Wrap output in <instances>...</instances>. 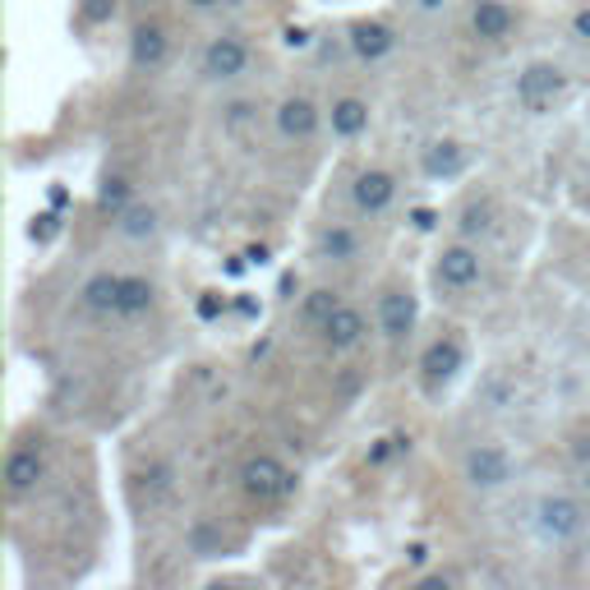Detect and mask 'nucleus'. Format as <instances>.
I'll list each match as a JSON object with an SVG mask.
<instances>
[{
  "label": "nucleus",
  "mask_w": 590,
  "mask_h": 590,
  "mask_svg": "<svg viewBox=\"0 0 590 590\" xmlns=\"http://www.w3.org/2000/svg\"><path fill=\"white\" fill-rule=\"evenodd\" d=\"M536 536L540 544L549 549H573L581 544L586 536V526H590V513H586V503L577 494H567V489H549V494L536 499Z\"/></svg>",
  "instance_id": "1"
},
{
  "label": "nucleus",
  "mask_w": 590,
  "mask_h": 590,
  "mask_svg": "<svg viewBox=\"0 0 590 590\" xmlns=\"http://www.w3.org/2000/svg\"><path fill=\"white\" fill-rule=\"evenodd\" d=\"M567 97H573V74L558 61H530L513 84V102L526 115H554L567 107Z\"/></svg>",
  "instance_id": "2"
},
{
  "label": "nucleus",
  "mask_w": 590,
  "mask_h": 590,
  "mask_svg": "<svg viewBox=\"0 0 590 590\" xmlns=\"http://www.w3.org/2000/svg\"><path fill=\"white\" fill-rule=\"evenodd\" d=\"M521 476V462L513 457V447L503 443H470L466 457H462V480L466 489H476V494H499Z\"/></svg>",
  "instance_id": "3"
},
{
  "label": "nucleus",
  "mask_w": 590,
  "mask_h": 590,
  "mask_svg": "<svg viewBox=\"0 0 590 590\" xmlns=\"http://www.w3.org/2000/svg\"><path fill=\"white\" fill-rule=\"evenodd\" d=\"M434 282L452 295H466L484 282V254L476 241H447L439 254H434Z\"/></svg>",
  "instance_id": "4"
},
{
  "label": "nucleus",
  "mask_w": 590,
  "mask_h": 590,
  "mask_svg": "<svg viewBox=\"0 0 590 590\" xmlns=\"http://www.w3.org/2000/svg\"><path fill=\"white\" fill-rule=\"evenodd\" d=\"M235 480H241V494L249 503H282V499L295 494V476L272 457V452H254V457H245Z\"/></svg>",
  "instance_id": "5"
},
{
  "label": "nucleus",
  "mask_w": 590,
  "mask_h": 590,
  "mask_svg": "<svg viewBox=\"0 0 590 590\" xmlns=\"http://www.w3.org/2000/svg\"><path fill=\"white\" fill-rule=\"evenodd\" d=\"M47 476H51V447H47L42 439L10 447L5 470H0V480H5V499H14V503H19V499L37 494Z\"/></svg>",
  "instance_id": "6"
},
{
  "label": "nucleus",
  "mask_w": 590,
  "mask_h": 590,
  "mask_svg": "<svg viewBox=\"0 0 590 590\" xmlns=\"http://www.w3.org/2000/svg\"><path fill=\"white\" fill-rule=\"evenodd\" d=\"M254 65V51L245 37L235 33H218L212 42L199 51V78L204 84H241Z\"/></svg>",
  "instance_id": "7"
},
{
  "label": "nucleus",
  "mask_w": 590,
  "mask_h": 590,
  "mask_svg": "<svg viewBox=\"0 0 590 590\" xmlns=\"http://www.w3.org/2000/svg\"><path fill=\"white\" fill-rule=\"evenodd\" d=\"M462 369H466V346H462V337H452V332H443V337H434L420 351V388L429 397H439Z\"/></svg>",
  "instance_id": "8"
},
{
  "label": "nucleus",
  "mask_w": 590,
  "mask_h": 590,
  "mask_svg": "<svg viewBox=\"0 0 590 590\" xmlns=\"http://www.w3.org/2000/svg\"><path fill=\"white\" fill-rule=\"evenodd\" d=\"M416 319H420L416 291L402 286V282L383 286V295H379V332H383V342L388 346H406L410 332H416Z\"/></svg>",
  "instance_id": "9"
},
{
  "label": "nucleus",
  "mask_w": 590,
  "mask_h": 590,
  "mask_svg": "<svg viewBox=\"0 0 590 590\" xmlns=\"http://www.w3.org/2000/svg\"><path fill=\"white\" fill-rule=\"evenodd\" d=\"M397 204V175L383 167H360L351 175V208L360 218H383V212Z\"/></svg>",
  "instance_id": "10"
},
{
  "label": "nucleus",
  "mask_w": 590,
  "mask_h": 590,
  "mask_svg": "<svg viewBox=\"0 0 590 590\" xmlns=\"http://www.w3.org/2000/svg\"><path fill=\"white\" fill-rule=\"evenodd\" d=\"M323 125H328V121H323V111L314 107L305 93L282 97L278 111H272V130H278V139H282V144H309Z\"/></svg>",
  "instance_id": "11"
},
{
  "label": "nucleus",
  "mask_w": 590,
  "mask_h": 590,
  "mask_svg": "<svg viewBox=\"0 0 590 590\" xmlns=\"http://www.w3.org/2000/svg\"><path fill=\"white\" fill-rule=\"evenodd\" d=\"M319 337L328 346V356H351V351H360L369 342V319H365V309L356 305H337L332 309V319L319 328Z\"/></svg>",
  "instance_id": "12"
},
{
  "label": "nucleus",
  "mask_w": 590,
  "mask_h": 590,
  "mask_svg": "<svg viewBox=\"0 0 590 590\" xmlns=\"http://www.w3.org/2000/svg\"><path fill=\"white\" fill-rule=\"evenodd\" d=\"M360 254H365V241L351 222H328L314 235V259L323 268H351V263H360Z\"/></svg>",
  "instance_id": "13"
},
{
  "label": "nucleus",
  "mask_w": 590,
  "mask_h": 590,
  "mask_svg": "<svg viewBox=\"0 0 590 590\" xmlns=\"http://www.w3.org/2000/svg\"><path fill=\"white\" fill-rule=\"evenodd\" d=\"M323 121H328V134H332V139L356 144V139H365V134H369V125H373V111H369L365 97H356V93H342V97H332V102L323 107Z\"/></svg>",
  "instance_id": "14"
},
{
  "label": "nucleus",
  "mask_w": 590,
  "mask_h": 590,
  "mask_svg": "<svg viewBox=\"0 0 590 590\" xmlns=\"http://www.w3.org/2000/svg\"><path fill=\"white\" fill-rule=\"evenodd\" d=\"M171 61V33L162 24H139L130 33V70L134 74H157Z\"/></svg>",
  "instance_id": "15"
},
{
  "label": "nucleus",
  "mask_w": 590,
  "mask_h": 590,
  "mask_svg": "<svg viewBox=\"0 0 590 590\" xmlns=\"http://www.w3.org/2000/svg\"><path fill=\"white\" fill-rule=\"evenodd\" d=\"M346 42H351V51H356V61L379 65L397 51V33H392V24H383V19H356Z\"/></svg>",
  "instance_id": "16"
},
{
  "label": "nucleus",
  "mask_w": 590,
  "mask_h": 590,
  "mask_svg": "<svg viewBox=\"0 0 590 590\" xmlns=\"http://www.w3.org/2000/svg\"><path fill=\"white\" fill-rule=\"evenodd\" d=\"M513 28H517V14L507 0H476V5H470V33H476V42L499 47L513 37Z\"/></svg>",
  "instance_id": "17"
},
{
  "label": "nucleus",
  "mask_w": 590,
  "mask_h": 590,
  "mask_svg": "<svg viewBox=\"0 0 590 590\" xmlns=\"http://www.w3.org/2000/svg\"><path fill=\"white\" fill-rule=\"evenodd\" d=\"M121 282H125V272H107V268L93 272L78 286V305L97 314V319H115V309H121Z\"/></svg>",
  "instance_id": "18"
},
{
  "label": "nucleus",
  "mask_w": 590,
  "mask_h": 590,
  "mask_svg": "<svg viewBox=\"0 0 590 590\" xmlns=\"http://www.w3.org/2000/svg\"><path fill=\"white\" fill-rule=\"evenodd\" d=\"M466 167H470V152L457 139H434L420 152V171L429 181H457V175H466Z\"/></svg>",
  "instance_id": "19"
},
{
  "label": "nucleus",
  "mask_w": 590,
  "mask_h": 590,
  "mask_svg": "<svg viewBox=\"0 0 590 590\" xmlns=\"http://www.w3.org/2000/svg\"><path fill=\"white\" fill-rule=\"evenodd\" d=\"M111 226H115V235L121 241H130V245H152L157 235H162V212H157L152 204H139L134 199L121 218H111Z\"/></svg>",
  "instance_id": "20"
},
{
  "label": "nucleus",
  "mask_w": 590,
  "mask_h": 590,
  "mask_svg": "<svg viewBox=\"0 0 590 590\" xmlns=\"http://www.w3.org/2000/svg\"><path fill=\"white\" fill-rule=\"evenodd\" d=\"M157 309V286L139 272H125L121 282V309H115V319H144V314Z\"/></svg>",
  "instance_id": "21"
},
{
  "label": "nucleus",
  "mask_w": 590,
  "mask_h": 590,
  "mask_svg": "<svg viewBox=\"0 0 590 590\" xmlns=\"http://www.w3.org/2000/svg\"><path fill=\"white\" fill-rule=\"evenodd\" d=\"M342 305V291H332V286H314L305 291V300H300V323L319 332L328 319H332V309Z\"/></svg>",
  "instance_id": "22"
},
{
  "label": "nucleus",
  "mask_w": 590,
  "mask_h": 590,
  "mask_svg": "<svg viewBox=\"0 0 590 590\" xmlns=\"http://www.w3.org/2000/svg\"><path fill=\"white\" fill-rule=\"evenodd\" d=\"M259 102H254V97H235V102H226L222 107V130L231 134V139H245V134L259 125Z\"/></svg>",
  "instance_id": "23"
},
{
  "label": "nucleus",
  "mask_w": 590,
  "mask_h": 590,
  "mask_svg": "<svg viewBox=\"0 0 590 590\" xmlns=\"http://www.w3.org/2000/svg\"><path fill=\"white\" fill-rule=\"evenodd\" d=\"M130 204H134V185L125 181V175H107L102 189H97V208H102L107 218H121Z\"/></svg>",
  "instance_id": "24"
},
{
  "label": "nucleus",
  "mask_w": 590,
  "mask_h": 590,
  "mask_svg": "<svg viewBox=\"0 0 590 590\" xmlns=\"http://www.w3.org/2000/svg\"><path fill=\"white\" fill-rule=\"evenodd\" d=\"M144 494H148V507H162L175 494V466L171 462H152L144 470Z\"/></svg>",
  "instance_id": "25"
},
{
  "label": "nucleus",
  "mask_w": 590,
  "mask_h": 590,
  "mask_svg": "<svg viewBox=\"0 0 590 590\" xmlns=\"http://www.w3.org/2000/svg\"><path fill=\"white\" fill-rule=\"evenodd\" d=\"M457 231H462V241H476V235H489V231H494V204H489V199H470V204L462 208Z\"/></svg>",
  "instance_id": "26"
},
{
  "label": "nucleus",
  "mask_w": 590,
  "mask_h": 590,
  "mask_svg": "<svg viewBox=\"0 0 590 590\" xmlns=\"http://www.w3.org/2000/svg\"><path fill=\"white\" fill-rule=\"evenodd\" d=\"M115 10H121V0H78V19L93 28H102L115 19Z\"/></svg>",
  "instance_id": "27"
},
{
  "label": "nucleus",
  "mask_w": 590,
  "mask_h": 590,
  "mask_svg": "<svg viewBox=\"0 0 590 590\" xmlns=\"http://www.w3.org/2000/svg\"><path fill=\"white\" fill-rule=\"evenodd\" d=\"M452 5V0H410V10L416 14H443Z\"/></svg>",
  "instance_id": "28"
},
{
  "label": "nucleus",
  "mask_w": 590,
  "mask_h": 590,
  "mask_svg": "<svg viewBox=\"0 0 590 590\" xmlns=\"http://www.w3.org/2000/svg\"><path fill=\"white\" fill-rule=\"evenodd\" d=\"M222 5H231V0H185V10H194V14H212Z\"/></svg>",
  "instance_id": "29"
},
{
  "label": "nucleus",
  "mask_w": 590,
  "mask_h": 590,
  "mask_svg": "<svg viewBox=\"0 0 590 590\" xmlns=\"http://www.w3.org/2000/svg\"><path fill=\"white\" fill-rule=\"evenodd\" d=\"M577 33H581V37H590V10H581V14H577Z\"/></svg>",
  "instance_id": "30"
},
{
  "label": "nucleus",
  "mask_w": 590,
  "mask_h": 590,
  "mask_svg": "<svg viewBox=\"0 0 590 590\" xmlns=\"http://www.w3.org/2000/svg\"><path fill=\"white\" fill-rule=\"evenodd\" d=\"M130 5H152V0H130Z\"/></svg>",
  "instance_id": "31"
}]
</instances>
